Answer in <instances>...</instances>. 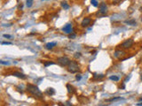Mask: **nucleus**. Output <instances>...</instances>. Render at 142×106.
I'll return each instance as SVG.
<instances>
[{"instance_id":"obj_3","label":"nucleus","mask_w":142,"mask_h":106,"mask_svg":"<svg viewBox=\"0 0 142 106\" xmlns=\"http://www.w3.org/2000/svg\"><path fill=\"white\" fill-rule=\"evenodd\" d=\"M57 62L59 66H68L70 63V60L68 57H60L57 59Z\"/></svg>"},{"instance_id":"obj_5","label":"nucleus","mask_w":142,"mask_h":106,"mask_svg":"<svg viewBox=\"0 0 142 106\" xmlns=\"http://www.w3.org/2000/svg\"><path fill=\"white\" fill-rule=\"evenodd\" d=\"M62 31L64 32V33H66V34H71V33H73V28H72V25L70 23H68L66 24V25L64 26L63 28H62Z\"/></svg>"},{"instance_id":"obj_1","label":"nucleus","mask_w":142,"mask_h":106,"mask_svg":"<svg viewBox=\"0 0 142 106\" xmlns=\"http://www.w3.org/2000/svg\"><path fill=\"white\" fill-rule=\"evenodd\" d=\"M27 91L28 92L29 94H31L33 96L36 98H43L44 95H43V93L41 91L40 89L38 88L37 86L36 85H33V84H28L27 85Z\"/></svg>"},{"instance_id":"obj_15","label":"nucleus","mask_w":142,"mask_h":106,"mask_svg":"<svg viewBox=\"0 0 142 106\" xmlns=\"http://www.w3.org/2000/svg\"><path fill=\"white\" fill-rule=\"evenodd\" d=\"M60 5H61L62 8L66 9V10H68V9L69 8V5H68V4L66 2V1H62V2L60 3Z\"/></svg>"},{"instance_id":"obj_22","label":"nucleus","mask_w":142,"mask_h":106,"mask_svg":"<svg viewBox=\"0 0 142 106\" xmlns=\"http://www.w3.org/2000/svg\"><path fill=\"white\" fill-rule=\"evenodd\" d=\"M1 44L2 45H12L13 43L11 42H1Z\"/></svg>"},{"instance_id":"obj_29","label":"nucleus","mask_w":142,"mask_h":106,"mask_svg":"<svg viewBox=\"0 0 142 106\" xmlns=\"http://www.w3.org/2000/svg\"><path fill=\"white\" fill-rule=\"evenodd\" d=\"M139 101H140V102H142V97H140V99H139Z\"/></svg>"},{"instance_id":"obj_19","label":"nucleus","mask_w":142,"mask_h":106,"mask_svg":"<svg viewBox=\"0 0 142 106\" xmlns=\"http://www.w3.org/2000/svg\"><path fill=\"white\" fill-rule=\"evenodd\" d=\"M91 3L94 7H98V5H99V4H98L97 0H91Z\"/></svg>"},{"instance_id":"obj_18","label":"nucleus","mask_w":142,"mask_h":106,"mask_svg":"<svg viewBox=\"0 0 142 106\" xmlns=\"http://www.w3.org/2000/svg\"><path fill=\"white\" fill-rule=\"evenodd\" d=\"M33 1H34V0H27V6H28V8H30V7L33 5Z\"/></svg>"},{"instance_id":"obj_21","label":"nucleus","mask_w":142,"mask_h":106,"mask_svg":"<svg viewBox=\"0 0 142 106\" xmlns=\"http://www.w3.org/2000/svg\"><path fill=\"white\" fill-rule=\"evenodd\" d=\"M76 34H73V33H71V34L68 35V38L69 39H75L76 38Z\"/></svg>"},{"instance_id":"obj_11","label":"nucleus","mask_w":142,"mask_h":106,"mask_svg":"<svg viewBox=\"0 0 142 106\" xmlns=\"http://www.w3.org/2000/svg\"><path fill=\"white\" fill-rule=\"evenodd\" d=\"M45 93L47 95L52 96V95H53L54 94H55V90H54V88H48L45 90Z\"/></svg>"},{"instance_id":"obj_23","label":"nucleus","mask_w":142,"mask_h":106,"mask_svg":"<svg viewBox=\"0 0 142 106\" xmlns=\"http://www.w3.org/2000/svg\"><path fill=\"white\" fill-rule=\"evenodd\" d=\"M0 64H1V65H6V66H8V65H10V63H9V62L3 61V60H1V61H0Z\"/></svg>"},{"instance_id":"obj_30","label":"nucleus","mask_w":142,"mask_h":106,"mask_svg":"<svg viewBox=\"0 0 142 106\" xmlns=\"http://www.w3.org/2000/svg\"><path fill=\"white\" fill-rule=\"evenodd\" d=\"M140 80H141V81H142V72H141V74H140Z\"/></svg>"},{"instance_id":"obj_20","label":"nucleus","mask_w":142,"mask_h":106,"mask_svg":"<svg viewBox=\"0 0 142 106\" xmlns=\"http://www.w3.org/2000/svg\"><path fill=\"white\" fill-rule=\"evenodd\" d=\"M44 65H45V67H47V66H52V65H54V63H53V62H50V61H48V62H45V63H44Z\"/></svg>"},{"instance_id":"obj_17","label":"nucleus","mask_w":142,"mask_h":106,"mask_svg":"<svg viewBox=\"0 0 142 106\" xmlns=\"http://www.w3.org/2000/svg\"><path fill=\"white\" fill-rule=\"evenodd\" d=\"M109 79H110L111 81H118L119 80H120V78H119L118 76H116V75H112V76L109 77Z\"/></svg>"},{"instance_id":"obj_24","label":"nucleus","mask_w":142,"mask_h":106,"mask_svg":"<svg viewBox=\"0 0 142 106\" xmlns=\"http://www.w3.org/2000/svg\"><path fill=\"white\" fill-rule=\"evenodd\" d=\"M76 81H80L81 79H82V76H81L80 74H76Z\"/></svg>"},{"instance_id":"obj_2","label":"nucleus","mask_w":142,"mask_h":106,"mask_svg":"<svg viewBox=\"0 0 142 106\" xmlns=\"http://www.w3.org/2000/svg\"><path fill=\"white\" fill-rule=\"evenodd\" d=\"M80 70V66L76 61H70V63L68 64V71L71 73H76L78 72Z\"/></svg>"},{"instance_id":"obj_27","label":"nucleus","mask_w":142,"mask_h":106,"mask_svg":"<svg viewBox=\"0 0 142 106\" xmlns=\"http://www.w3.org/2000/svg\"><path fill=\"white\" fill-rule=\"evenodd\" d=\"M18 8H19L20 10H21V9H22V8H23V4H20V5H19V6H18Z\"/></svg>"},{"instance_id":"obj_26","label":"nucleus","mask_w":142,"mask_h":106,"mask_svg":"<svg viewBox=\"0 0 142 106\" xmlns=\"http://www.w3.org/2000/svg\"><path fill=\"white\" fill-rule=\"evenodd\" d=\"M3 36H4V38H12V36L10 35H6V34H4V35H3Z\"/></svg>"},{"instance_id":"obj_25","label":"nucleus","mask_w":142,"mask_h":106,"mask_svg":"<svg viewBox=\"0 0 142 106\" xmlns=\"http://www.w3.org/2000/svg\"><path fill=\"white\" fill-rule=\"evenodd\" d=\"M75 57L76 58H77V57H81V53L80 52H76V54H75Z\"/></svg>"},{"instance_id":"obj_12","label":"nucleus","mask_w":142,"mask_h":106,"mask_svg":"<svg viewBox=\"0 0 142 106\" xmlns=\"http://www.w3.org/2000/svg\"><path fill=\"white\" fill-rule=\"evenodd\" d=\"M124 23L128 24V25H130V26H136V25H137V23H136V20L134 19H126V20H124Z\"/></svg>"},{"instance_id":"obj_28","label":"nucleus","mask_w":142,"mask_h":106,"mask_svg":"<svg viewBox=\"0 0 142 106\" xmlns=\"http://www.w3.org/2000/svg\"><path fill=\"white\" fill-rule=\"evenodd\" d=\"M136 105H137V106H142V103H138Z\"/></svg>"},{"instance_id":"obj_6","label":"nucleus","mask_w":142,"mask_h":106,"mask_svg":"<svg viewBox=\"0 0 142 106\" xmlns=\"http://www.w3.org/2000/svg\"><path fill=\"white\" fill-rule=\"evenodd\" d=\"M124 56H125V52L123 51L117 50V51H114V57H117V58H119V59H122Z\"/></svg>"},{"instance_id":"obj_31","label":"nucleus","mask_w":142,"mask_h":106,"mask_svg":"<svg viewBox=\"0 0 142 106\" xmlns=\"http://www.w3.org/2000/svg\"><path fill=\"white\" fill-rule=\"evenodd\" d=\"M41 1H46V0H41Z\"/></svg>"},{"instance_id":"obj_8","label":"nucleus","mask_w":142,"mask_h":106,"mask_svg":"<svg viewBox=\"0 0 142 106\" xmlns=\"http://www.w3.org/2000/svg\"><path fill=\"white\" fill-rule=\"evenodd\" d=\"M90 23H91V19L88 17L85 18V19L82 20V23H81V25H82V27H84V28H85V27H87L88 25H90Z\"/></svg>"},{"instance_id":"obj_10","label":"nucleus","mask_w":142,"mask_h":106,"mask_svg":"<svg viewBox=\"0 0 142 106\" xmlns=\"http://www.w3.org/2000/svg\"><path fill=\"white\" fill-rule=\"evenodd\" d=\"M13 76H15V77H17V78H20V79H26L27 78V76H26L25 74H23V73H21V72H13Z\"/></svg>"},{"instance_id":"obj_4","label":"nucleus","mask_w":142,"mask_h":106,"mask_svg":"<svg viewBox=\"0 0 142 106\" xmlns=\"http://www.w3.org/2000/svg\"><path fill=\"white\" fill-rule=\"evenodd\" d=\"M133 43H134V41L133 39H128V40L124 41V42H123L121 44V47L123 48V49H125V50H127V49H130V48H132V46H133Z\"/></svg>"},{"instance_id":"obj_9","label":"nucleus","mask_w":142,"mask_h":106,"mask_svg":"<svg viewBox=\"0 0 142 106\" xmlns=\"http://www.w3.org/2000/svg\"><path fill=\"white\" fill-rule=\"evenodd\" d=\"M56 45H57V42H51L45 44V48H46L47 50H52L53 48H54Z\"/></svg>"},{"instance_id":"obj_16","label":"nucleus","mask_w":142,"mask_h":106,"mask_svg":"<svg viewBox=\"0 0 142 106\" xmlns=\"http://www.w3.org/2000/svg\"><path fill=\"white\" fill-rule=\"evenodd\" d=\"M104 78V74H98V73H93V79L94 80H100V79Z\"/></svg>"},{"instance_id":"obj_13","label":"nucleus","mask_w":142,"mask_h":106,"mask_svg":"<svg viewBox=\"0 0 142 106\" xmlns=\"http://www.w3.org/2000/svg\"><path fill=\"white\" fill-rule=\"evenodd\" d=\"M67 88H68V92L69 94H74L76 92V89L73 86H71L70 84H67Z\"/></svg>"},{"instance_id":"obj_14","label":"nucleus","mask_w":142,"mask_h":106,"mask_svg":"<svg viewBox=\"0 0 142 106\" xmlns=\"http://www.w3.org/2000/svg\"><path fill=\"white\" fill-rule=\"evenodd\" d=\"M119 100H123V97H112L110 99H108L106 102L108 103H112V102H116V101H119Z\"/></svg>"},{"instance_id":"obj_7","label":"nucleus","mask_w":142,"mask_h":106,"mask_svg":"<svg viewBox=\"0 0 142 106\" xmlns=\"http://www.w3.org/2000/svg\"><path fill=\"white\" fill-rule=\"evenodd\" d=\"M100 13L102 14H106L108 13V6H107L106 3H101L100 4Z\"/></svg>"}]
</instances>
